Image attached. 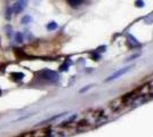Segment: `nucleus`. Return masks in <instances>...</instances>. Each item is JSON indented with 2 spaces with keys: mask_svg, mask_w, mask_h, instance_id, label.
I'll use <instances>...</instances> for the list:
<instances>
[{
  "mask_svg": "<svg viewBox=\"0 0 153 137\" xmlns=\"http://www.w3.org/2000/svg\"><path fill=\"white\" fill-rule=\"evenodd\" d=\"M40 76H41V78L45 79L46 81H48V82H57L59 77H58V74L56 72L51 71V70H44V71L40 72Z\"/></svg>",
  "mask_w": 153,
  "mask_h": 137,
  "instance_id": "obj_1",
  "label": "nucleus"
},
{
  "mask_svg": "<svg viewBox=\"0 0 153 137\" xmlns=\"http://www.w3.org/2000/svg\"><path fill=\"white\" fill-rule=\"evenodd\" d=\"M129 66H127V67H123V69H120V70H118V71H115L113 74H111L110 77H108L105 81L108 82V81H111V80H114V79H118L119 77H121V76H123V74H126L128 71H129Z\"/></svg>",
  "mask_w": 153,
  "mask_h": 137,
  "instance_id": "obj_2",
  "label": "nucleus"
},
{
  "mask_svg": "<svg viewBox=\"0 0 153 137\" xmlns=\"http://www.w3.org/2000/svg\"><path fill=\"white\" fill-rule=\"evenodd\" d=\"M24 8H25V7L23 6L22 4H19V1H17V2H15V4H14V6H13L12 9H13V12L15 14H19V13H21V12H23V9H24Z\"/></svg>",
  "mask_w": 153,
  "mask_h": 137,
  "instance_id": "obj_3",
  "label": "nucleus"
},
{
  "mask_svg": "<svg viewBox=\"0 0 153 137\" xmlns=\"http://www.w3.org/2000/svg\"><path fill=\"white\" fill-rule=\"evenodd\" d=\"M66 1H68V4H69L71 7H73V8L80 7L83 2V0H66Z\"/></svg>",
  "mask_w": 153,
  "mask_h": 137,
  "instance_id": "obj_4",
  "label": "nucleus"
},
{
  "mask_svg": "<svg viewBox=\"0 0 153 137\" xmlns=\"http://www.w3.org/2000/svg\"><path fill=\"white\" fill-rule=\"evenodd\" d=\"M10 76H12V78H13L15 81H19V80H22V79L24 78V74H23L22 72H12Z\"/></svg>",
  "mask_w": 153,
  "mask_h": 137,
  "instance_id": "obj_5",
  "label": "nucleus"
},
{
  "mask_svg": "<svg viewBox=\"0 0 153 137\" xmlns=\"http://www.w3.org/2000/svg\"><path fill=\"white\" fill-rule=\"evenodd\" d=\"M5 31H6V36H7V37H9V38H10V37L13 36V27L9 25V24L5 26Z\"/></svg>",
  "mask_w": 153,
  "mask_h": 137,
  "instance_id": "obj_6",
  "label": "nucleus"
},
{
  "mask_svg": "<svg viewBox=\"0 0 153 137\" xmlns=\"http://www.w3.org/2000/svg\"><path fill=\"white\" fill-rule=\"evenodd\" d=\"M32 21V17L30 15H25V16H23L22 17V20H21V23L22 24H27V23H30Z\"/></svg>",
  "mask_w": 153,
  "mask_h": 137,
  "instance_id": "obj_7",
  "label": "nucleus"
},
{
  "mask_svg": "<svg viewBox=\"0 0 153 137\" xmlns=\"http://www.w3.org/2000/svg\"><path fill=\"white\" fill-rule=\"evenodd\" d=\"M15 41L19 42V44L23 42V34H22V32H16V34H15Z\"/></svg>",
  "mask_w": 153,
  "mask_h": 137,
  "instance_id": "obj_8",
  "label": "nucleus"
},
{
  "mask_svg": "<svg viewBox=\"0 0 153 137\" xmlns=\"http://www.w3.org/2000/svg\"><path fill=\"white\" fill-rule=\"evenodd\" d=\"M57 23L56 22H51V23H48L47 24V29L49 30V31H53V30H56L57 29Z\"/></svg>",
  "mask_w": 153,
  "mask_h": 137,
  "instance_id": "obj_9",
  "label": "nucleus"
},
{
  "mask_svg": "<svg viewBox=\"0 0 153 137\" xmlns=\"http://www.w3.org/2000/svg\"><path fill=\"white\" fill-rule=\"evenodd\" d=\"M12 13H13V9L12 8H9V7H7L6 8V19L7 20H10V17H12Z\"/></svg>",
  "mask_w": 153,
  "mask_h": 137,
  "instance_id": "obj_10",
  "label": "nucleus"
},
{
  "mask_svg": "<svg viewBox=\"0 0 153 137\" xmlns=\"http://www.w3.org/2000/svg\"><path fill=\"white\" fill-rule=\"evenodd\" d=\"M17 1H19V4H22V5H23L24 7L27 5V0H17Z\"/></svg>",
  "mask_w": 153,
  "mask_h": 137,
  "instance_id": "obj_11",
  "label": "nucleus"
},
{
  "mask_svg": "<svg viewBox=\"0 0 153 137\" xmlns=\"http://www.w3.org/2000/svg\"><path fill=\"white\" fill-rule=\"evenodd\" d=\"M136 4H137V6H138V7L144 6V1H140V0H138V1H136Z\"/></svg>",
  "mask_w": 153,
  "mask_h": 137,
  "instance_id": "obj_12",
  "label": "nucleus"
},
{
  "mask_svg": "<svg viewBox=\"0 0 153 137\" xmlns=\"http://www.w3.org/2000/svg\"><path fill=\"white\" fill-rule=\"evenodd\" d=\"M0 95H1V89H0Z\"/></svg>",
  "mask_w": 153,
  "mask_h": 137,
  "instance_id": "obj_13",
  "label": "nucleus"
}]
</instances>
